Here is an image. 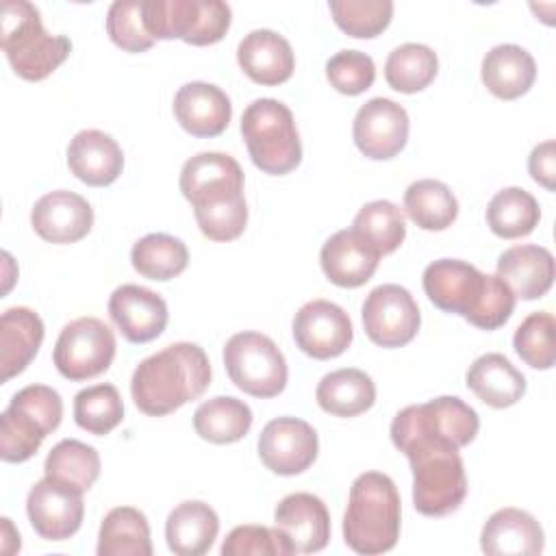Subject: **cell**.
Wrapping results in <instances>:
<instances>
[{
    "mask_svg": "<svg viewBox=\"0 0 556 556\" xmlns=\"http://www.w3.org/2000/svg\"><path fill=\"white\" fill-rule=\"evenodd\" d=\"M352 337L350 315L330 300H311L293 317L295 345L317 361L343 354Z\"/></svg>",
    "mask_w": 556,
    "mask_h": 556,
    "instance_id": "cell-13",
    "label": "cell"
},
{
    "mask_svg": "<svg viewBox=\"0 0 556 556\" xmlns=\"http://www.w3.org/2000/svg\"><path fill=\"white\" fill-rule=\"evenodd\" d=\"M413 469V506L426 517H445L467 495L465 463L458 447L443 439L417 437L400 447Z\"/></svg>",
    "mask_w": 556,
    "mask_h": 556,
    "instance_id": "cell-5",
    "label": "cell"
},
{
    "mask_svg": "<svg viewBox=\"0 0 556 556\" xmlns=\"http://www.w3.org/2000/svg\"><path fill=\"white\" fill-rule=\"evenodd\" d=\"M98 556H152L146 515L132 506L111 508L100 523Z\"/></svg>",
    "mask_w": 556,
    "mask_h": 556,
    "instance_id": "cell-31",
    "label": "cell"
},
{
    "mask_svg": "<svg viewBox=\"0 0 556 556\" xmlns=\"http://www.w3.org/2000/svg\"><path fill=\"white\" fill-rule=\"evenodd\" d=\"M219 532L217 513L200 502L187 500L178 504L165 521L167 547L178 556H202L206 554Z\"/></svg>",
    "mask_w": 556,
    "mask_h": 556,
    "instance_id": "cell-28",
    "label": "cell"
},
{
    "mask_svg": "<svg viewBox=\"0 0 556 556\" xmlns=\"http://www.w3.org/2000/svg\"><path fill=\"white\" fill-rule=\"evenodd\" d=\"M480 428L478 413L456 395H441L402 408L391 421V441L400 450L417 437L443 439L458 450L469 445Z\"/></svg>",
    "mask_w": 556,
    "mask_h": 556,
    "instance_id": "cell-9",
    "label": "cell"
},
{
    "mask_svg": "<svg viewBox=\"0 0 556 556\" xmlns=\"http://www.w3.org/2000/svg\"><path fill=\"white\" fill-rule=\"evenodd\" d=\"M74 419L89 434L104 437L124 419V402L113 384H93L76 393Z\"/></svg>",
    "mask_w": 556,
    "mask_h": 556,
    "instance_id": "cell-39",
    "label": "cell"
},
{
    "mask_svg": "<svg viewBox=\"0 0 556 556\" xmlns=\"http://www.w3.org/2000/svg\"><path fill=\"white\" fill-rule=\"evenodd\" d=\"M317 450V432L298 417H276L258 434V456L278 476L306 471L315 463Z\"/></svg>",
    "mask_w": 556,
    "mask_h": 556,
    "instance_id": "cell-14",
    "label": "cell"
},
{
    "mask_svg": "<svg viewBox=\"0 0 556 556\" xmlns=\"http://www.w3.org/2000/svg\"><path fill=\"white\" fill-rule=\"evenodd\" d=\"M404 211L424 230H445L458 215V200L445 182L421 178L404 191Z\"/></svg>",
    "mask_w": 556,
    "mask_h": 556,
    "instance_id": "cell-33",
    "label": "cell"
},
{
    "mask_svg": "<svg viewBox=\"0 0 556 556\" xmlns=\"http://www.w3.org/2000/svg\"><path fill=\"white\" fill-rule=\"evenodd\" d=\"M467 389L493 408L517 404L526 393V376L500 352L478 356L467 369Z\"/></svg>",
    "mask_w": 556,
    "mask_h": 556,
    "instance_id": "cell-27",
    "label": "cell"
},
{
    "mask_svg": "<svg viewBox=\"0 0 556 556\" xmlns=\"http://www.w3.org/2000/svg\"><path fill=\"white\" fill-rule=\"evenodd\" d=\"M252 410L232 395H217L202 402L193 413V428L204 441L226 445L241 441L252 426Z\"/></svg>",
    "mask_w": 556,
    "mask_h": 556,
    "instance_id": "cell-32",
    "label": "cell"
},
{
    "mask_svg": "<svg viewBox=\"0 0 556 556\" xmlns=\"http://www.w3.org/2000/svg\"><path fill=\"white\" fill-rule=\"evenodd\" d=\"M380 256L358 237L354 230H337L319 252V263L326 278L345 289H354L365 285L376 267Z\"/></svg>",
    "mask_w": 556,
    "mask_h": 556,
    "instance_id": "cell-25",
    "label": "cell"
},
{
    "mask_svg": "<svg viewBox=\"0 0 556 556\" xmlns=\"http://www.w3.org/2000/svg\"><path fill=\"white\" fill-rule=\"evenodd\" d=\"M28 521L46 541H65L78 532L85 515L83 493L41 478L33 484L26 497Z\"/></svg>",
    "mask_w": 556,
    "mask_h": 556,
    "instance_id": "cell-16",
    "label": "cell"
},
{
    "mask_svg": "<svg viewBox=\"0 0 556 556\" xmlns=\"http://www.w3.org/2000/svg\"><path fill=\"white\" fill-rule=\"evenodd\" d=\"M224 556H289L293 547L280 530L265 526H237L222 543Z\"/></svg>",
    "mask_w": 556,
    "mask_h": 556,
    "instance_id": "cell-45",
    "label": "cell"
},
{
    "mask_svg": "<svg viewBox=\"0 0 556 556\" xmlns=\"http://www.w3.org/2000/svg\"><path fill=\"white\" fill-rule=\"evenodd\" d=\"M180 191L191 202L198 228L211 241H232L248 224L243 169L224 152H200L180 169Z\"/></svg>",
    "mask_w": 556,
    "mask_h": 556,
    "instance_id": "cell-1",
    "label": "cell"
},
{
    "mask_svg": "<svg viewBox=\"0 0 556 556\" xmlns=\"http://www.w3.org/2000/svg\"><path fill=\"white\" fill-rule=\"evenodd\" d=\"M106 33L126 52H143L156 41L143 22V0H115L106 13Z\"/></svg>",
    "mask_w": 556,
    "mask_h": 556,
    "instance_id": "cell-43",
    "label": "cell"
},
{
    "mask_svg": "<svg viewBox=\"0 0 556 556\" xmlns=\"http://www.w3.org/2000/svg\"><path fill=\"white\" fill-rule=\"evenodd\" d=\"M67 167L85 185L106 187L122 174L124 154L111 135L89 128L76 132L70 141Z\"/></svg>",
    "mask_w": 556,
    "mask_h": 556,
    "instance_id": "cell-23",
    "label": "cell"
},
{
    "mask_svg": "<svg viewBox=\"0 0 556 556\" xmlns=\"http://www.w3.org/2000/svg\"><path fill=\"white\" fill-rule=\"evenodd\" d=\"M43 471L46 478L85 493L100 476V456L96 447L78 439H63L48 452Z\"/></svg>",
    "mask_w": 556,
    "mask_h": 556,
    "instance_id": "cell-34",
    "label": "cell"
},
{
    "mask_svg": "<svg viewBox=\"0 0 556 556\" xmlns=\"http://www.w3.org/2000/svg\"><path fill=\"white\" fill-rule=\"evenodd\" d=\"M174 115L193 137H217L232 117V104L217 85L193 80L174 96Z\"/></svg>",
    "mask_w": 556,
    "mask_h": 556,
    "instance_id": "cell-20",
    "label": "cell"
},
{
    "mask_svg": "<svg viewBox=\"0 0 556 556\" xmlns=\"http://www.w3.org/2000/svg\"><path fill=\"white\" fill-rule=\"evenodd\" d=\"M224 367L235 387L254 397H274L287 387L282 352L267 334L254 330L237 332L226 341Z\"/></svg>",
    "mask_w": 556,
    "mask_h": 556,
    "instance_id": "cell-10",
    "label": "cell"
},
{
    "mask_svg": "<svg viewBox=\"0 0 556 556\" xmlns=\"http://www.w3.org/2000/svg\"><path fill=\"white\" fill-rule=\"evenodd\" d=\"M554 315L547 311L530 313L515 330L513 345L519 358L532 369H549L556 361L554 348Z\"/></svg>",
    "mask_w": 556,
    "mask_h": 556,
    "instance_id": "cell-42",
    "label": "cell"
},
{
    "mask_svg": "<svg viewBox=\"0 0 556 556\" xmlns=\"http://www.w3.org/2000/svg\"><path fill=\"white\" fill-rule=\"evenodd\" d=\"M541 219L539 202L521 187L497 191L486 206V224L502 239H519L530 235Z\"/></svg>",
    "mask_w": 556,
    "mask_h": 556,
    "instance_id": "cell-35",
    "label": "cell"
},
{
    "mask_svg": "<svg viewBox=\"0 0 556 556\" xmlns=\"http://www.w3.org/2000/svg\"><path fill=\"white\" fill-rule=\"evenodd\" d=\"M328 7L334 24L356 39L380 35L393 17L391 0H330Z\"/></svg>",
    "mask_w": 556,
    "mask_h": 556,
    "instance_id": "cell-41",
    "label": "cell"
},
{
    "mask_svg": "<svg viewBox=\"0 0 556 556\" xmlns=\"http://www.w3.org/2000/svg\"><path fill=\"white\" fill-rule=\"evenodd\" d=\"M115 356V334L98 317H78L63 326L52 361L59 374L72 382L104 374Z\"/></svg>",
    "mask_w": 556,
    "mask_h": 556,
    "instance_id": "cell-11",
    "label": "cell"
},
{
    "mask_svg": "<svg viewBox=\"0 0 556 556\" xmlns=\"http://www.w3.org/2000/svg\"><path fill=\"white\" fill-rule=\"evenodd\" d=\"M424 291L437 308L463 315L482 330H497L515 311V293L497 274H482L458 258L430 263L424 269Z\"/></svg>",
    "mask_w": 556,
    "mask_h": 556,
    "instance_id": "cell-2",
    "label": "cell"
},
{
    "mask_svg": "<svg viewBox=\"0 0 556 556\" xmlns=\"http://www.w3.org/2000/svg\"><path fill=\"white\" fill-rule=\"evenodd\" d=\"M237 61L250 80L267 87L289 80L295 67L291 43L269 28L248 33L237 46Z\"/></svg>",
    "mask_w": 556,
    "mask_h": 556,
    "instance_id": "cell-22",
    "label": "cell"
},
{
    "mask_svg": "<svg viewBox=\"0 0 556 556\" xmlns=\"http://www.w3.org/2000/svg\"><path fill=\"white\" fill-rule=\"evenodd\" d=\"M497 278L508 285L515 298H543L554 282V256L543 245H513L497 258Z\"/></svg>",
    "mask_w": 556,
    "mask_h": 556,
    "instance_id": "cell-24",
    "label": "cell"
},
{
    "mask_svg": "<svg viewBox=\"0 0 556 556\" xmlns=\"http://www.w3.org/2000/svg\"><path fill=\"white\" fill-rule=\"evenodd\" d=\"M543 545L541 523L530 513L513 506L495 510L480 532V547L491 556H536Z\"/></svg>",
    "mask_w": 556,
    "mask_h": 556,
    "instance_id": "cell-21",
    "label": "cell"
},
{
    "mask_svg": "<svg viewBox=\"0 0 556 556\" xmlns=\"http://www.w3.org/2000/svg\"><path fill=\"white\" fill-rule=\"evenodd\" d=\"M328 83L345 96H358L374 85V59L361 50H341L326 63Z\"/></svg>",
    "mask_w": 556,
    "mask_h": 556,
    "instance_id": "cell-44",
    "label": "cell"
},
{
    "mask_svg": "<svg viewBox=\"0 0 556 556\" xmlns=\"http://www.w3.org/2000/svg\"><path fill=\"white\" fill-rule=\"evenodd\" d=\"M241 135L252 163L265 174H289L302 161L293 113L280 100L258 98L250 102L241 115Z\"/></svg>",
    "mask_w": 556,
    "mask_h": 556,
    "instance_id": "cell-7",
    "label": "cell"
},
{
    "mask_svg": "<svg viewBox=\"0 0 556 556\" xmlns=\"http://www.w3.org/2000/svg\"><path fill=\"white\" fill-rule=\"evenodd\" d=\"M30 224L35 232L50 243H74L91 230L93 208L83 195L56 189L35 202Z\"/></svg>",
    "mask_w": 556,
    "mask_h": 556,
    "instance_id": "cell-19",
    "label": "cell"
},
{
    "mask_svg": "<svg viewBox=\"0 0 556 556\" xmlns=\"http://www.w3.org/2000/svg\"><path fill=\"white\" fill-rule=\"evenodd\" d=\"M230 20L232 11L222 0H143V22L154 39L211 46L228 33Z\"/></svg>",
    "mask_w": 556,
    "mask_h": 556,
    "instance_id": "cell-8",
    "label": "cell"
},
{
    "mask_svg": "<svg viewBox=\"0 0 556 556\" xmlns=\"http://www.w3.org/2000/svg\"><path fill=\"white\" fill-rule=\"evenodd\" d=\"M408 113L389 98L367 100L354 115L352 135L356 148L374 161H387L402 152L408 141Z\"/></svg>",
    "mask_w": 556,
    "mask_h": 556,
    "instance_id": "cell-15",
    "label": "cell"
},
{
    "mask_svg": "<svg viewBox=\"0 0 556 556\" xmlns=\"http://www.w3.org/2000/svg\"><path fill=\"white\" fill-rule=\"evenodd\" d=\"M2 50L20 78L43 80L70 56L72 41L65 35H50L33 2L7 0L2 4Z\"/></svg>",
    "mask_w": 556,
    "mask_h": 556,
    "instance_id": "cell-6",
    "label": "cell"
},
{
    "mask_svg": "<svg viewBox=\"0 0 556 556\" xmlns=\"http://www.w3.org/2000/svg\"><path fill=\"white\" fill-rule=\"evenodd\" d=\"M439 72L437 52L424 43H402L389 52L384 78L400 93H417L426 89Z\"/></svg>",
    "mask_w": 556,
    "mask_h": 556,
    "instance_id": "cell-38",
    "label": "cell"
},
{
    "mask_svg": "<svg viewBox=\"0 0 556 556\" xmlns=\"http://www.w3.org/2000/svg\"><path fill=\"white\" fill-rule=\"evenodd\" d=\"M528 169L530 176L543 185L547 191H554V176H556V154H554V141L547 139L530 152L528 159Z\"/></svg>",
    "mask_w": 556,
    "mask_h": 556,
    "instance_id": "cell-47",
    "label": "cell"
},
{
    "mask_svg": "<svg viewBox=\"0 0 556 556\" xmlns=\"http://www.w3.org/2000/svg\"><path fill=\"white\" fill-rule=\"evenodd\" d=\"M211 382V363L198 343L178 341L143 358L130 380L135 406L163 417L200 397Z\"/></svg>",
    "mask_w": 556,
    "mask_h": 556,
    "instance_id": "cell-3",
    "label": "cell"
},
{
    "mask_svg": "<svg viewBox=\"0 0 556 556\" xmlns=\"http://www.w3.org/2000/svg\"><path fill=\"white\" fill-rule=\"evenodd\" d=\"M400 493L395 482L380 471L361 473L348 497L343 539L350 549L365 556L384 554L400 539Z\"/></svg>",
    "mask_w": 556,
    "mask_h": 556,
    "instance_id": "cell-4",
    "label": "cell"
},
{
    "mask_svg": "<svg viewBox=\"0 0 556 556\" xmlns=\"http://www.w3.org/2000/svg\"><path fill=\"white\" fill-rule=\"evenodd\" d=\"M11 404L22 406L33 417H37L48 428V432H54L63 417L61 395L52 387H46V384H28V387L20 389L11 397Z\"/></svg>",
    "mask_w": 556,
    "mask_h": 556,
    "instance_id": "cell-46",
    "label": "cell"
},
{
    "mask_svg": "<svg viewBox=\"0 0 556 556\" xmlns=\"http://www.w3.org/2000/svg\"><path fill=\"white\" fill-rule=\"evenodd\" d=\"M274 528L285 534L293 554L321 552L330 541V513L313 493H291L274 510Z\"/></svg>",
    "mask_w": 556,
    "mask_h": 556,
    "instance_id": "cell-17",
    "label": "cell"
},
{
    "mask_svg": "<svg viewBox=\"0 0 556 556\" xmlns=\"http://www.w3.org/2000/svg\"><path fill=\"white\" fill-rule=\"evenodd\" d=\"M421 315L415 298L400 285H380L363 302V328L380 348H402L419 330Z\"/></svg>",
    "mask_w": 556,
    "mask_h": 556,
    "instance_id": "cell-12",
    "label": "cell"
},
{
    "mask_svg": "<svg viewBox=\"0 0 556 556\" xmlns=\"http://www.w3.org/2000/svg\"><path fill=\"white\" fill-rule=\"evenodd\" d=\"M43 341V321L28 306L7 308L0 317V380L22 374Z\"/></svg>",
    "mask_w": 556,
    "mask_h": 556,
    "instance_id": "cell-26",
    "label": "cell"
},
{
    "mask_svg": "<svg viewBox=\"0 0 556 556\" xmlns=\"http://www.w3.org/2000/svg\"><path fill=\"white\" fill-rule=\"evenodd\" d=\"M315 400L321 410L334 417H356L374 406L376 384L365 371L343 367L319 380Z\"/></svg>",
    "mask_w": 556,
    "mask_h": 556,
    "instance_id": "cell-30",
    "label": "cell"
},
{
    "mask_svg": "<svg viewBox=\"0 0 556 556\" xmlns=\"http://www.w3.org/2000/svg\"><path fill=\"white\" fill-rule=\"evenodd\" d=\"M109 315L126 341L148 343L167 326L165 300L139 285H122L109 298Z\"/></svg>",
    "mask_w": 556,
    "mask_h": 556,
    "instance_id": "cell-18",
    "label": "cell"
},
{
    "mask_svg": "<svg viewBox=\"0 0 556 556\" xmlns=\"http://www.w3.org/2000/svg\"><path fill=\"white\" fill-rule=\"evenodd\" d=\"M132 267L150 280H172L185 271L189 263L187 245L172 235L150 232L130 250Z\"/></svg>",
    "mask_w": 556,
    "mask_h": 556,
    "instance_id": "cell-37",
    "label": "cell"
},
{
    "mask_svg": "<svg viewBox=\"0 0 556 556\" xmlns=\"http://www.w3.org/2000/svg\"><path fill=\"white\" fill-rule=\"evenodd\" d=\"M358 235L378 256L395 252L406 237V222L400 206L389 200H374L361 206L352 222Z\"/></svg>",
    "mask_w": 556,
    "mask_h": 556,
    "instance_id": "cell-36",
    "label": "cell"
},
{
    "mask_svg": "<svg viewBox=\"0 0 556 556\" xmlns=\"http://www.w3.org/2000/svg\"><path fill=\"white\" fill-rule=\"evenodd\" d=\"M480 74L484 87L493 96L515 100L532 87L536 78V63L526 48L517 43H500L484 54Z\"/></svg>",
    "mask_w": 556,
    "mask_h": 556,
    "instance_id": "cell-29",
    "label": "cell"
},
{
    "mask_svg": "<svg viewBox=\"0 0 556 556\" xmlns=\"http://www.w3.org/2000/svg\"><path fill=\"white\" fill-rule=\"evenodd\" d=\"M48 428L17 404H9L0 415V456L7 463H24L37 454Z\"/></svg>",
    "mask_w": 556,
    "mask_h": 556,
    "instance_id": "cell-40",
    "label": "cell"
}]
</instances>
